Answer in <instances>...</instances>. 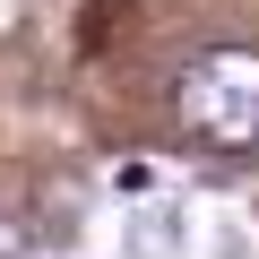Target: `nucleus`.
Returning a JSON list of instances; mask_svg holds the SVG:
<instances>
[{
  "mask_svg": "<svg viewBox=\"0 0 259 259\" xmlns=\"http://www.w3.org/2000/svg\"><path fill=\"white\" fill-rule=\"evenodd\" d=\"M173 250H182V207H147L130 233V259H173Z\"/></svg>",
  "mask_w": 259,
  "mask_h": 259,
  "instance_id": "f03ea898",
  "label": "nucleus"
},
{
  "mask_svg": "<svg viewBox=\"0 0 259 259\" xmlns=\"http://www.w3.org/2000/svg\"><path fill=\"white\" fill-rule=\"evenodd\" d=\"M182 121H190V139L216 147V156H250L259 147V52L250 44H207L182 87H173Z\"/></svg>",
  "mask_w": 259,
  "mask_h": 259,
  "instance_id": "f257e3e1",
  "label": "nucleus"
},
{
  "mask_svg": "<svg viewBox=\"0 0 259 259\" xmlns=\"http://www.w3.org/2000/svg\"><path fill=\"white\" fill-rule=\"evenodd\" d=\"M112 190H130V199H139V190H156V173H147V164H112Z\"/></svg>",
  "mask_w": 259,
  "mask_h": 259,
  "instance_id": "20e7f679",
  "label": "nucleus"
},
{
  "mask_svg": "<svg viewBox=\"0 0 259 259\" xmlns=\"http://www.w3.org/2000/svg\"><path fill=\"white\" fill-rule=\"evenodd\" d=\"M35 250V225H18V216H0V259H26Z\"/></svg>",
  "mask_w": 259,
  "mask_h": 259,
  "instance_id": "7ed1b4c3",
  "label": "nucleus"
}]
</instances>
